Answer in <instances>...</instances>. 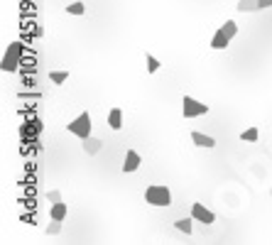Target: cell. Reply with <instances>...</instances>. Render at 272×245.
<instances>
[{"label":"cell","mask_w":272,"mask_h":245,"mask_svg":"<svg viewBox=\"0 0 272 245\" xmlns=\"http://www.w3.org/2000/svg\"><path fill=\"white\" fill-rule=\"evenodd\" d=\"M270 194H272V191H270Z\"/></svg>","instance_id":"cell-21"},{"label":"cell","mask_w":272,"mask_h":245,"mask_svg":"<svg viewBox=\"0 0 272 245\" xmlns=\"http://www.w3.org/2000/svg\"><path fill=\"white\" fill-rule=\"evenodd\" d=\"M191 218H194V221H199V223H204V226L216 223V213H214V211H208L204 204H191Z\"/></svg>","instance_id":"cell-6"},{"label":"cell","mask_w":272,"mask_h":245,"mask_svg":"<svg viewBox=\"0 0 272 245\" xmlns=\"http://www.w3.org/2000/svg\"><path fill=\"white\" fill-rule=\"evenodd\" d=\"M47 233H49V235H59V233H62V221L52 218V223L47 226Z\"/></svg>","instance_id":"cell-18"},{"label":"cell","mask_w":272,"mask_h":245,"mask_svg":"<svg viewBox=\"0 0 272 245\" xmlns=\"http://www.w3.org/2000/svg\"><path fill=\"white\" fill-rule=\"evenodd\" d=\"M49 79H52L54 83H64L69 79V71H52V74H49Z\"/></svg>","instance_id":"cell-16"},{"label":"cell","mask_w":272,"mask_h":245,"mask_svg":"<svg viewBox=\"0 0 272 245\" xmlns=\"http://www.w3.org/2000/svg\"><path fill=\"white\" fill-rule=\"evenodd\" d=\"M83 145V152H86V155H98V152H101V147H103V142H101V140H98V137H94V135H88L86 137V140H81Z\"/></svg>","instance_id":"cell-9"},{"label":"cell","mask_w":272,"mask_h":245,"mask_svg":"<svg viewBox=\"0 0 272 245\" xmlns=\"http://www.w3.org/2000/svg\"><path fill=\"white\" fill-rule=\"evenodd\" d=\"M47 201H49V204H59V201H62V194H59L56 189L47 191Z\"/></svg>","instance_id":"cell-19"},{"label":"cell","mask_w":272,"mask_h":245,"mask_svg":"<svg viewBox=\"0 0 272 245\" xmlns=\"http://www.w3.org/2000/svg\"><path fill=\"white\" fill-rule=\"evenodd\" d=\"M22 44L20 42H10V47L5 49V54H3V62H0V69L3 71H15V69L20 67V56H22Z\"/></svg>","instance_id":"cell-3"},{"label":"cell","mask_w":272,"mask_h":245,"mask_svg":"<svg viewBox=\"0 0 272 245\" xmlns=\"http://www.w3.org/2000/svg\"><path fill=\"white\" fill-rule=\"evenodd\" d=\"M258 137H260V130L255 128V125H250L248 130L240 133V140H243V142H258Z\"/></svg>","instance_id":"cell-14"},{"label":"cell","mask_w":272,"mask_h":245,"mask_svg":"<svg viewBox=\"0 0 272 245\" xmlns=\"http://www.w3.org/2000/svg\"><path fill=\"white\" fill-rule=\"evenodd\" d=\"M140 164H142V157H140L135 150H128V155H125V162H123V172H125V174L137 172V169H140Z\"/></svg>","instance_id":"cell-7"},{"label":"cell","mask_w":272,"mask_h":245,"mask_svg":"<svg viewBox=\"0 0 272 245\" xmlns=\"http://www.w3.org/2000/svg\"><path fill=\"white\" fill-rule=\"evenodd\" d=\"M191 142H194L196 147H206V150L216 147V140H214L211 135H204V133H199V130H194V133H191Z\"/></svg>","instance_id":"cell-8"},{"label":"cell","mask_w":272,"mask_h":245,"mask_svg":"<svg viewBox=\"0 0 272 245\" xmlns=\"http://www.w3.org/2000/svg\"><path fill=\"white\" fill-rule=\"evenodd\" d=\"M194 218H179V221H174V228H177L179 233H187V235H191V231H194Z\"/></svg>","instance_id":"cell-13"},{"label":"cell","mask_w":272,"mask_h":245,"mask_svg":"<svg viewBox=\"0 0 272 245\" xmlns=\"http://www.w3.org/2000/svg\"><path fill=\"white\" fill-rule=\"evenodd\" d=\"M182 113H184L187 120H189V118H199V115H206V113H208V106L201 103V101H196V98H191V96H184V101H182Z\"/></svg>","instance_id":"cell-5"},{"label":"cell","mask_w":272,"mask_h":245,"mask_svg":"<svg viewBox=\"0 0 272 245\" xmlns=\"http://www.w3.org/2000/svg\"><path fill=\"white\" fill-rule=\"evenodd\" d=\"M145 201L150 206H169L172 204V191L162 184H150L145 189Z\"/></svg>","instance_id":"cell-2"},{"label":"cell","mask_w":272,"mask_h":245,"mask_svg":"<svg viewBox=\"0 0 272 245\" xmlns=\"http://www.w3.org/2000/svg\"><path fill=\"white\" fill-rule=\"evenodd\" d=\"M69 133L76 135V137H81V140H86V137L91 135V115H88V113L76 115L74 120L69 122Z\"/></svg>","instance_id":"cell-4"},{"label":"cell","mask_w":272,"mask_h":245,"mask_svg":"<svg viewBox=\"0 0 272 245\" xmlns=\"http://www.w3.org/2000/svg\"><path fill=\"white\" fill-rule=\"evenodd\" d=\"M108 125H110V130H120V128H123V110L120 108H110Z\"/></svg>","instance_id":"cell-10"},{"label":"cell","mask_w":272,"mask_h":245,"mask_svg":"<svg viewBox=\"0 0 272 245\" xmlns=\"http://www.w3.org/2000/svg\"><path fill=\"white\" fill-rule=\"evenodd\" d=\"M67 13L69 15H83L86 13V8H83V3H71L67 8Z\"/></svg>","instance_id":"cell-17"},{"label":"cell","mask_w":272,"mask_h":245,"mask_svg":"<svg viewBox=\"0 0 272 245\" xmlns=\"http://www.w3.org/2000/svg\"><path fill=\"white\" fill-rule=\"evenodd\" d=\"M145 62H147V74H157L160 67H162V64H160V59H157V56H152V54L145 56Z\"/></svg>","instance_id":"cell-15"},{"label":"cell","mask_w":272,"mask_h":245,"mask_svg":"<svg viewBox=\"0 0 272 245\" xmlns=\"http://www.w3.org/2000/svg\"><path fill=\"white\" fill-rule=\"evenodd\" d=\"M258 8L265 10V8H272V0H258Z\"/></svg>","instance_id":"cell-20"},{"label":"cell","mask_w":272,"mask_h":245,"mask_svg":"<svg viewBox=\"0 0 272 245\" xmlns=\"http://www.w3.org/2000/svg\"><path fill=\"white\" fill-rule=\"evenodd\" d=\"M235 10L238 13H258V0H238V5H235Z\"/></svg>","instance_id":"cell-11"},{"label":"cell","mask_w":272,"mask_h":245,"mask_svg":"<svg viewBox=\"0 0 272 245\" xmlns=\"http://www.w3.org/2000/svg\"><path fill=\"white\" fill-rule=\"evenodd\" d=\"M67 213H69V208H67V204H52V208H49V216L52 218H56V221H64L67 218Z\"/></svg>","instance_id":"cell-12"},{"label":"cell","mask_w":272,"mask_h":245,"mask_svg":"<svg viewBox=\"0 0 272 245\" xmlns=\"http://www.w3.org/2000/svg\"><path fill=\"white\" fill-rule=\"evenodd\" d=\"M235 35H238V22H235V20H226V22L216 29V35H214V40H211V49H218V52H221V49H226Z\"/></svg>","instance_id":"cell-1"}]
</instances>
